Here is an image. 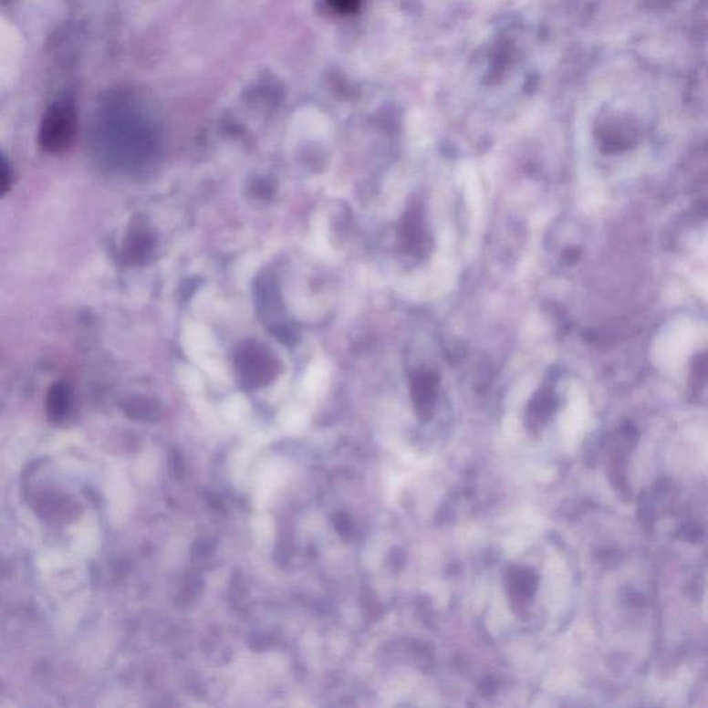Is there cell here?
Wrapping results in <instances>:
<instances>
[{"mask_svg":"<svg viewBox=\"0 0 708 708\" xmlns=\"http://www.w3.org/2000/svg\"><path fill=\"white\" fill-rule=\"evenodd\" d=\"M77 114L74 104L61 100L53 104L40 125V146L47 151L60 152L68 149L77 135Z\"/></svg>","mask_w":708,"mask_h":708,"instance_id":"6da1fadb","label":"cell"},{"mask_svg":"<svg viewBox=\"0 0 708 708\" xmlns=\"http://www.w3.org/2000/svg\"><path fill=\"white\" fill-rule=\"evenodd\" d=\"M536 588H537V578L535 573H531L528 568L516 567L509 573L508 592L511 598L514 610H523L527 608L535 597Z\"/></svg>","mask_w":708,"mask_h":708,"instance_id":"7a4b0ae2","label":"cell"},{"mask_svg":"<svg viewBox=\"0 0 708 708\" xmlns=\"http://www.w3.org/2000/svg\"><path fill=\"white\" fill-rule=\"evenodd\" d=\"M437 397V378L432 372H422L412 382V401L421 420H429L433 414Z\"/></svg>","mask_w":708,"mask_h":708,"instance_id":"3957f363","label":"cell"},{"mask_svg":"<svg viewBox=\"0 0 708 708\" xmlns=\"http://www.w3.org/2000/svg\"><path fill=\"white\" fill-rule=\"evenodd\" d=\"M401 235H403L404 246H406L407 251L414 255L422 254L423 249H425V238H423L425 233L422 229L421 209L418 206L410 209L404 216Z\"/></svg>","mask_w":708,"mask_h":708,"instance_id":"277c9868","label":"cell"},{"mask_svg":"<svg viewBox=\"0 0 708 708\" xmlns=\"http://www.w3.org/2000/svg\"><path fill=\"white\" fill-rule=\"evenodd\" d=\"M241 370L245 377H251L252 380H267L273 372L272 359L267 358L265 351L252 348L251 350H244L241 358Z\"/></svg>","mask_w":708,"mask_h":708,"instance_id":"5b68a950","label":"cell"},{"mask_svg":"<svg viewBox=\"0 0 708 708\" xmlns=\"http://www.w3.org/2000/svg\"><path fill=\"white\" fill-rule=\"evenodd\" d=\"M69 404H71V391H69L68 386L63 385V383L53 386L49 399H47L50 415L53 418L64 417L68 411Z\"/></svg>","mask_w":708,"mask_h":708,"instance_id":"8992f818","label":"cell"},{"mask_svg":"<svg viewBox=\"0 0 708 708\" xmlns=\"http://www.w3.org/2000/svg\"><path fill=\"white\" fill-rule=\"evenodd\" d=\"M335 526H337V530L339 531L340 535L349 536V533H350V519H349L348 516H345V515H339V516L337 517Z\"/></svg>","mask_w":708,"mask_h":708,"instance_id":"52a82bcc","label":"cell"},{"mask_svg":"<svg viewBox=\"0 0 708 708\" xmlns=\"http://www.w3.org/2000/svg\"><path fill=\"white\" fill-rule=\"evenodd\" d=\"M331 2L337 9L345 10V12L354 9L356 5H358V0H331Z\"/></svg>","mask_w":708,"mask_h":708,"instance_id":"ba28073f","label":"cell"},{"mask_svg":"<svg viewBox=\"0 0 708 708\" xmlns=\"http://www.w3.org/2000/svg\"><path fill=\"white\" fill-rule=\"evenodd\" d=\"M9 183V168H7L6 161H4V166H2V192H7Z\"/></svg>","mask_w":708,"mask_h":708,"instance_id":"9c48e42d","label":"cell"}]
</instances>
